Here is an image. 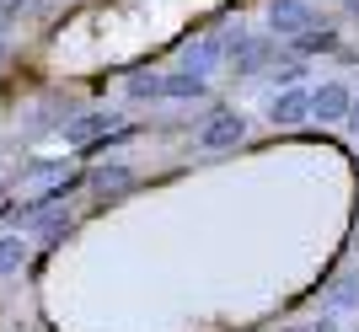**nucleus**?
I'll return each mask as SVG.
<instances>
[{"mask_svg": "<svg viewBox=\"0 0 359 332\" xmlns=\"http://www.w3.org/2000/svg\"><path fill=\"white\" fill-rule=\"evenodd\" d=\"M273 22H285V32H300L311 16H306V6H295V0H279V6H273Z\"/></svg>", "mask_w": 359, "mask_h": 332, "instance_id": "4", "label": "nucleus"}, {"mask_svg": "<svg viewBox=\"0 0 359 332\" xmlns=\"http://www.w3.org/2000/svg\"><path fill=\"white\" fill-rule=\"evenodd\" d=\"M269 60V43H241L236 48V70H252V64Z\"/></svg>", "mask_w": 359, "mask_h": 332, "instance_id": "6", "label": "nucleus"}, {"mask_svg": "<svg viewBox=\"0 0 359 332\" xmlns=\"http://www.w3.org/2000/svg\"><path fill=\"white\" fill-rule=\"evenodd\" d=\"M311 107H316V118H344L348 91H344V86H322V91L311 97Z\"/></svg>", "mask_w": 359, "mask_h": 332, "instance_id": "3", "label": "nucleus"}, {"mask_svg": "<svg viewBox=\"0 0 359 332\" xmlns=\"http://www.w3.org/2000/svg\"><path fill=\"white\" fill-rule=\"evenodd\" d=\"M354 129H359V107H354Z\"/></svg>", "mask_w": 359, "mask_h": 332, "instance_id": "11", "label": "nucleus"}, {"mask_svg": "<svg viewBox=\"0 0 359 332\" xmlns=\"http://www.w3.org/2000/svg\"><path fill=\"white\" fill-rule=\"evenodd\" d=\"M204 86L198 76H172V81H135V97H150V91H161V97H194Z\"/></svg>", "mask_w": 359, "mask_h": 332, "instance_id": "1", "label": "nucleus"}, {"mask_svg": "<svg viewBox=\"0 0 359 332\" xmlns=\"http://www.w3.org/2000/svg\"><path fill=\"white\" fill-rule=\"evenodd\" d=\"M16 257H22V242H6V247H0V273L16 268Z\"/></svg>", "mask_w": 359, "mask_h": 332, "instance_id": "7", "label": "nucleus"}, {"mask_svg": "<svg viewBox=\"0 0 359 332\" xmlns=\"http://www.w3.org/2000/svg\"><path fill=\"white\" fill-rule=\"evenodd\" d=\"M300 113H306V97H300V91H290V97L273 102V123H295Z\"/></svg>", "mask_w": 359, "mask_h": 332, "instance_id": "5", "label": "nucleus"}, {"mask_svg": "<svg viewBox=\"0 0 359 332\" xmlns=\"http://www.w3.org/2000/svg\"><path fill=\"white\" fill-rule=\"evenodd\" d=\"M97 188H129V177H123V172H102V177H97Z\"/></svg>", "mask_w": 359, "mask_h": 332, "instance_id": "9", "label": "nucleus"}, {"mask_svg": "<svg viewBox=\"0 0 359 332\" xmlns=\"http://www.w3.org/2000/svg\"><path fill=\"white\" fill-rule=\"evenodd\" d=\"M332 43V32H306V38H300V48H327Z\"/></svg>", "mask_w": 359, "mask_h": 332, "instance_id": "8", "label": "nucleus"}, {"mask_svg": "<svg viewBox=\"0 0 359 332\" xmlns=\"http://www.w3.org/2000/svg\"><path fill=\"white\" fill-rule=\"evenodd\" d=\"M16 6H27V0H0V16H11Z\"/></svg>", "mask_w": 359, "mask_h": 332, "instance_id": "10", "label": "nucleus"}, {"mask_svg": "<svg viewBox=\"0 0 359 332\" xmlns=\"http://www.w3.org/2000/svg\"><path fill=\"white\" fill-rule=\"evenodd\" d=\"M236 139H241V118H236V113H220V118L204 129V145H210V151H220V145H236Z\"/></svg>", "mask_w": 359, "mask_h": 332, "instance_id": "2", "label": "nucleus"}]
</instances>
